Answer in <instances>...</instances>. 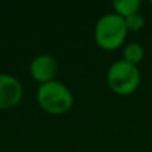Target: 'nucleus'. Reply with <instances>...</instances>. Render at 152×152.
Listing matches in <instances>:
<instances>
[{"mask_svg":"<svg viewBox=\"0 0 152 152\" xmlns=\"http://www.w3.org/2000/svg\"><path fill=\"white\" fill-rule=\"evenodd\" d=\"M150 4H151V5H152V0H150Z\"/></svg>","mask_w":152,"mask_h":152,"instance_id":"1a4fd4ad","label":"nucleus"},{"mask_svg":"<svg viewBox=\"0 0 152 152\" xmlns=\"http://www.w3.org/2000/svg\"><path fill=\"white\" fill-rule=\"evenodd\" d=\"M58 69V61L50 53H39L32 59L29 64V75L36 83H39V86L55 80Z\"/></svg>","mask_w":152,"mask_h":152,"instance_id":"39448f33","label":"nucleus"},{"mask_svg":"<svg viewBox=\"0 0 152 152\" xmlns=\"http://www.w3.org/2000/svg\"><path fill=\"white\" fill-rule=\"evenodd\" d=\"M36 102L44 112L50 115H63L74 107L75 97L66 84L55 79L37 87Z\"/></svg>","mask_w":152,"mask_h":152,"instance_id":"f257e3e1","label":"nucleus"},{"mask_svg":"<svg viewBox=\"0 0 152 152\" xmlns=\"http://www.w3.org/2000/svg\"><path fill=\"white\" fill-rule=\"evenodd\" d=\"M144 47L137 42H129L123 47L121 55H123V60L127 63H131L134 66H139L144 59Z\"/></svg>","mask_w":152,"mask_h":152,"instance_id":"423d86ee","label":"nucleus"},{"mask_svg":"<svg viewBox=\"0 0 152 152\" xmlns=\"http://www.w3.org/2000/svg\"><path fill=\"white\" fill-rule=\"evenodd\" d=\"M24 88L16 76L10 74H0V110L15 108L23 99Z\"/></svg>","mask_w":152,"mask_h":152,"instance_id":"20e7f679","label":"nucleus"},{"mask_svg":"<svg viewBox=\"0 0 152 152\" xmlns=\"http://www.w3.org/2000/svg\"><path fill=\"white\" fill-rule=\"evenodd\" d=\"M124 21H126V27L128 29V32H134V34L142 31L145 26V18L140 12L134 13V15L126 18Z\"/></svg>","mask_w":152,"mask_h":152,"instance_id":"6e6552de","label":"nucleus"},{"mask_svg":"<svg viewBox=\"0 0 152 152\" xmlns=\"http://www.w3.org/2000/svg\"><path fill=\"white\" fill-rule=\"evenodd\" d=\"M107 86L119 96H129L140 86L142 74L137 66L127 63L123 59L116 60L108 67L105 74Z\"/></svg>","mask_w":152,"mask_h":152,"instance_id":"7ed1b4c3","label":"nucleus"},{"mask_svg":"<svg viewBox=\"0 0 152 152\" xmlns=\"http://www.w3.org/2000/svg\"><path fill=\"white\" fill-rule=\"evenodd\" d=\"M128 35L126 21L115 12L104 13L97 19L94 28L95 43L102 50L113 51L124 44Z\"/></svg>","mask_w":152,"mask_h":152,"instance_id":"f03ea898","label":"nucleus"},{"mask_svg":"<svg viewBox=\"0 0 152 152\" xmlns=\"http://www.w3.org/2000/svg\"><path fill=\"white\" fill-rule=\"evenodd\" d=\"M140 0H115L112 1V12L121 16L123 19L137 13L140 10Z\"/></svg>","mask_w":152,"mask_h":152,"instance_id":"0eeeda50","label":"nucleus"}]
</instances>
